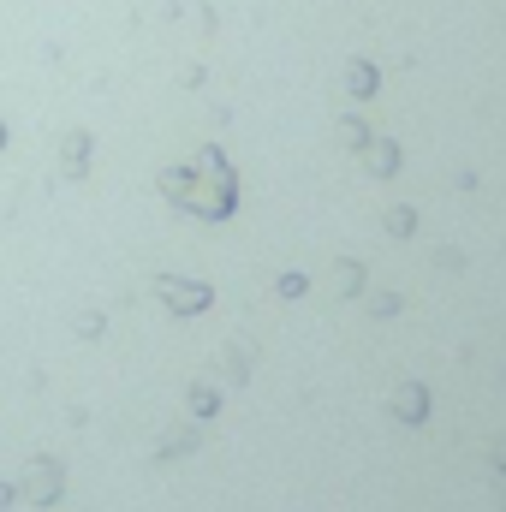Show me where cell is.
<instances>
[{
	"instance_id": "obj_4",
	"label": "cell",
	"mask_w": 506,
	"mask_h": 512,
	"mask_svg": "<svg viewBox=\"0 0 506 512\" xmlns=\"http://www.w3.org/2000/svg\"><path fill=\"white\" fill-rule=\"evenodd\" d=\"M364 161H370V173H393L399 167V149L393 143H364Z\"/></svg>"
},
{
	"instance_id": "obj_6",
	"label": "cell",
	"mask_w": 506,
	"mask_h": 512,
	"mask_svg": "<svg viewBox=\"0 0 506 512\" xmlns=\"http://www.w3.org/2000/svg\"><path fill=\"white\" fill-rule=\"evenodd\" d=\"M352 90H358V96H376V72H370V66H352Z\"/></svg>"
},
{
	"instance_id": "obj_2",
	"label": "cell",
	"mask_w": 506,
	"mask_h": 512,
	"mask_svg": "<svg viewBox=\"0 0 506 512\" xmlns=\"http://www.w3.org/2000/svg\"><path fill=\"white\" fill-rule=\"evenodd\" d=\"M24 495H30L36 507H48V501L60 495V465H30V483H24Z\"/></svg>"
},
{
	"instance_id": "obj_3",
	"label": "cell",
	"mask_w": 506,
	"mask_h": 512,
	"mask_svg": "<svg viewBox=\"0 0 506 512\" xmlns=\"http://www.w3.org/2000/svg\"><path fill=\"white\" fill-rule=\"evenodd\" d=\"M393 411H399L405 423H423V411H429V393H423L417 382H411V387H399V393H393Z\"/></svg>"
},
{
	"instance_id": "obj_1",
	"label": "cell",
	"mask_w": 506,
	"mask_h": 512,
	"mask_svg": "<svg viewBox=\"0 0 506 512\" xmlns=\"http://www.w3.org/2000/svg\"><path fill=\"white\" fill-rule=\"evenodd\" d=\"M155 292L167 298L173 316H197V310H209V286H203V280H197V286H191V280H161Z\"/></svg>"
},
{
	"instance_id": "obj_8",
	"label": "cell",
	"mask_w": 506,
	"mask_h": 512,
	"mask_svg": "<svg viewBox=\"0 0 506 512\" xmlns=\"http://www.w3.org/2000/svg\"><path fill=\"white\" fill-rule=\"evenodd\" d=\"M358 280H364V268L358 262H340V292H358Z\"/></svg>"
},
{
	"instance_id": "obj_5",
	"label": "cell",
	"mask_w": 506,
	"mask_h": 512,
	"mask_svg": "<svg viewBox=\"0 0 506 512\" xmlns=\"http://www.w3.org/2000/svg\"><path fill=\"white\" fill-rule=\"evenodd\" d=\"M84 155H90V137H84V131H72V137H66V173H72V179L84 173Z\"/></svg>"
},
{
	"instance_id": "obj_10",
	"label": "cell",
	"mask_w": 506,
	"mask_h": 512,
	"mask_svg": "<svg viewBox=\"0 0 506 512\" xmlns=\"http://www.w3.org/2000/svg\"><path fill=\"white\" fill-rule=\"evenodd\" d=\"M0 143H6V131H0Z\"/></svg>"
},
{
	"instance_id": "obj_7",
	"label": "cell",
	"mask_w": 506,
	"mask_h": 512,
	"mask_svg": "<svg viewBox=\"0 0 506 512\" xmlns=\"http://www.w3.org/2000/svg\"><path fill=\"white\" fill-rule=\"evenodd\" d=\"M191 411L209 417V411H215V387H191Z\"/></svg>"
},
{
	"instance_id": "obj_9",
	"label": "cell",
	"mask_w": 506,
	"mask_h": 512,
	"mask_svg": "<svg viewBox=\"0 0 506 512\" xmlns=\"http://www.w3.org/2000/svg\"><path fill=\"white\" fill-rule=\"evenodd\" d=\"M495 465H501V471H506V447H501V459H495Z\"/></svg>"
}]
</instances>
